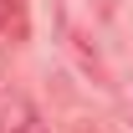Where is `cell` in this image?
Wrapping results in <instances>:
<instances>
[{
	"instance_id": "cell-1",
	"label": "cell",
	"mask_w": 133,
	"mask_h": 133,
	"mask_svg": "<svg viewBox=\"0 0 133 133\" xmlns=\"http://www.w3.org/2000/svg\"><path fill=\"white\" fill-rule=\"evenodd\" d=\"M31 21H26V0H0V36L5 41H26Z\"/></svg>"
}]
</instances>
